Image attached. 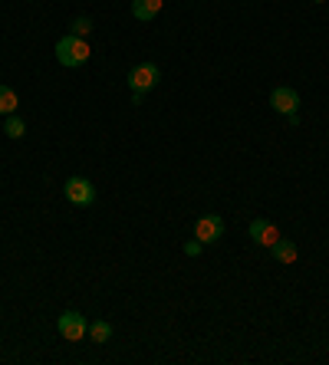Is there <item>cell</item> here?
I'll return each mask as SVG.
<instances>
[{"mask_svg":"<svg viewBox=\"0 0 329 365\" xmlns=\"http://www.w3.org/2000/svg\"><path fill=\"white\" fill-rule=\"evenodd\" d=\"M89 339L96 342V346L109 342V339H112V326H109L106 319H92V323H89Z\"/></svg>","mask_w":329,"mask_h":365,"instance_id":"8fae6325","label":"cell"},{"mask_svg":"<svg viewBox=\"0 0 329 365\" xmlns=\"http://www.w3.org/2000/svg\"><path fill=\"white\" fill-rule=\"evenodd\" d=\"M270 105H273L280 115H293V112H300V96H296V89H290V86H277L270 92Z\"/></svg>","mask_w":329,"mask_h":365,"instance_id":"52a82bcc","label":"cell"},{"mask_svg":"<svg viewBox=\"0 0 329 365\" xmlns=\"http://www.w3.org/2000/svg\"><path fill=\"white\" fill-rule=\"evenodd\" d=\"M3 135H7V139H24V135H26V122L17 112L3 115Z\"/></svg>","mask_w":329,"mask_h":365,"instance_id":"30bf717a","label":"cell"},{"mask_svg":"<svg viewBox=\"0 0 329 365\" xmlns=\"http://www.w3.org/2000/svg\"><path fill=\"white\" fill-rule=\"evenodd\" d=\"M63 198L73 207H89V204H96V188H92V181L89 178H66V185H63Z\"/></svg>","mask_w":329,"mask_h":365,"instance_id":"7a4b0ae2","label":"cell"},{"mask_svg":"<svg viewBox=\"0 0 329 365\" xmlns=\"http://www.w3.org/2000/svg\"><path fill=\"white\" fill-rule=\"evenodd\" d=\"M201 251H204V244H201L198 237L185 240V253H188V257H201Z\"/></svg>","mask_w":329,"mask_h":365,"instance_id":"5bb4252c","label":"cell"},{"mask_svg":"<svg viewBox=\"0 0 329 365\" xmlns=\"http://www.w3.org/2000/svg\"><path fill=\"white\" fill-rule=\"evenodd\" d=\"M69 26H73V37H83V40H86L89 33H92V20H89V17H76V20H73Z\"/></svg>","mask_w":329,"mask_h":365,"instance_id":"4fadbf2b","label":"cell"},{"mask_svg":"<svg viewBox=\"0 0 329 365\" xmlns=\"http://www.w3.org/2000/svg\"><path fill=\"white\" fill-rule=\"evenodd\" d=\"M270 251H273V257H277L280 264H296V244H293V240L280 237L277 244L270 247Z\"/></svg>","mask_w":329,"mask_h":365,"instance_id":"9c48e42d","label":"cell"},{"mask_svg":"<svg viewBox=\"0 0 329 365\" xmlns=\"http://www.w3.org/2000/svg\"><path fill=\"white\" fill-rule=\"evenodd\" d=\"M20 109V99H17V92L10 86H0V115H13Z\"/></svg>","mask_w":329,"mask_h":365,"instance_id":"7c38bea8","label":"cell"},{"mask_svg":"<svg viewBox=\"0 0 329 365\" xmlns=\"http://www.w3.org/2000/svg\"><path fill=\"white\" fill-rule=\"evenodd\" d=\"M158 79H162L158 63H139L135 69H128V89L132 92H149Z\"/></svg>","mask_w":329,"mask_h":365,"instance_id":"277c9868","label":"cell"},{"mask_svg":"<svg viewBox=\"0 0 329 365\" xmlns=\"http://www.w3.org/2000/svg\"><path fill=\"white\" fill-rule=\"evenodd\" d=\"M56 326H60V336H63L66 342H83V339H86V332H89L86 316L76 313V309H66V313H60Z\"/></svg>","mask_w":329,"mask_h":365,"instance_id":"3957f363","label":"cell"},{"mask_svg":"<svg viewBox=\"0 0 329 365\" xmlns=\"http://www.w3.org/2000/svg\"><path fill=\"white\" fill-rule=\"evenodd\" d=\"M317 3H326V0H317Z\"/></svg>","mask_w":329,"mask_h":365,"instance_id":"9a60e30c","label":"cell"},{"mask_svg":"<svg viewBox=\"0 0 329 365\" xmlns=\"http://www.w3.org/2000/svg\"><path fill=\"white\" fill-rule=\"evenodd\" d=\"M194 237L201 244H214V240L224 237V221L217 214H201L194 221Z\"/></svg>","mask_w":329,"mask_h":365,"instance_id":"5b68a950","label":"cell"},{"mask_svg":"<svg viewBox=\"0 0 329 365\" xmlns=\"http://www.w3.org/2000/svg\"><path fill=\"white\" fill-rule=\"evenodd\" d=\"M162 7L164 0H132V17L142 20V24H149V20H155L162 13Z\"/></svg>","mask_w":329,"mask_h":365,"instance_id":"ba28073f","label":"cell"},{"mask_svg":"<svg viewBox=\"0 0 329 365\" xmlns=\"http://www.w3.org/2000/svg\"><path fill=\"white\" fill-rule=\"evenodd\" d=\"M89 56H92V50H89V43L83 37L66 33V37L56 40V60H60V66H66V69H76V66L89 63Z\"/></svg>","mask_w":329,"mask_h":365,"instance_id":"6da1fadb","label":"cell"},{"mask_svg":"<svg viewBox=\"0 0 329 365\" xmlns=\"http://www.w3.org/2000/svg\"><path fill=\"white\" fill-rule=\"evenodd\" d=\"M247 237H251L257 247H267V251H270V247L280 240V230H277V224L257 217V221H251V227H247Z\"/></svg>","mask_w":329,"mask_h":365,"instance_id":"8992f818","label":"cell"}]
</instances>
